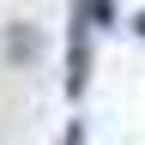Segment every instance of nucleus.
I'll use <instances>...</instances> for the list:
<instances>
[{
    "label": "nucleus",
    "mask_w": 145,
    "mask_h": 145,
    "mask_svg": "<svg viewBox=\"0 0 145 145\" xmlns=\"http://www.w3.org/2000/svg\"><path fill=\"white\" fill-rule=\"evenodd\" d=\"M133 30H139V36H145V12H139V18H133Z\"/></svg>",
    "instance_id": "4"
},
{
    "label": "nucleus",
    "mask_w": 145,
    "mask_h": 145,
    "mask_svg": "<svg viewBox=\"0 0 145 145\" xmlns=\"http://www.w3.org/2000/svg\"><path fill=\"white\" fill-rule=\"evenodd\" d=\"M91 85V24L72 12V36H67V97H85Z\"/></svg>",
    "instance_id": "1"
},
{
    "label": "nucleus",
    "mask_w": 145,
    "mask_h": 145,
    "mask_svg": "<svg viewBox=\"0 0 145 145\" xmlns=\"http://www.w3.org/2000/svg\"><path fill=\"white\" fill-rule=\"evenodd\" d=\"M72 12H79V18H85L91 30H109V24H121L115 0H72Z\"/></svg>",
    "instance_id": "2"
},
{
    "label": "nucleus",
    "mask_w": 145,
    "mask_h": 145,
    "mask_svg": "<svg viewBox=\"0 0 145 145\" xmlns=\"http://www.w3.org/2000/svg\"><path fill=\"white\" fill-rule=\"evenodd\" d=\"M12 54L30 61V54H36V30H12Z\"/></svg>",
    "instance_id": "3"
}]
</instances>
